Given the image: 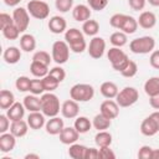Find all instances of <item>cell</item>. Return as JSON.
Masks as SVG:
<instances>
[{"label": "cell", "mask_w": 159, "mask_h": 159, "mask_svg": "<svg viewBox=\"0 0 159 159\" xmlns=\"http://www.w3.org/2000/svg\"><path fill=\"white\" fill-rule=\"evenodd\" d=\"M155 48V40L152 36H142L129 42V50L135 55L152 53Z\"/></svg>", "instance_id": "obj_3"}, {"label": "cell", "mask_w": 159, "mask_h": 159, "mask_svg": "<svg viewBox=\"0 0 159 159\" xmlns=\"http://www.w3.org/2000/svg\"><path fill=\"white\" fill-rule=\"evenodd\" d=\"M139 99V92L137 88L127 86L123 89H120L116 97V102L118 103L119 107H130L134 103H137V101Z\"/></svg>", "instance_id": "obj_6"}, {"label": "cell", "mask_w": 159, "mask_h": 159, "mask_svg": "<svg viewBox=\"0 0 159 159\" xmlns=\"http://www.w3.org/2000/svg\"><path fill=\"white\" fill-rule=\"evenodd\" d=\"M84 34L76 29H68L65 32V41L68 43L71 51H73L75 53H82L84 50H87V42L84 40Z\"/></svg>", "instance_id": "obj_1"}, {"label": "cell", "mask_w": 159, "mask_h": 159, "mask_svg": "<svg viewBox=\"0 0 159 159\" xmlns=\"http://www.w3.org/2000/svg\"><path fill=\"white\" fill-rule=\"evenodd\" d=\"M30 84H31V80L27 76H20L15 81V87H16V89L19 92H27V91H30Z\"/></svg>", "instance_id": "obj_38"}, {"label": "cell", "mask_w": 159, "mask_h": 159, "mask_svg": "<svg viewBox=\"0 0 159 159\" xmlns=\"http://www.w3.org/2000/svg\"><path fill=\"white\" fill-rule=\"evenodd\" d=\"M30 14L27 11V9L25 7H16L12 11V19L15 25L17 26V29L20 30V32H25L30 25Z\"/></svg>", "instance_id": "obj_9"}, {"label": "cell", "mask_w": 159, "mask_h": 159, "mask_svg": "<svg viewBox=\"0 0 159 159\" xmlns=\"http://www.w3.org/2000/svg\"><path fill=\"white\" fill-rule=\"evenodd\" d=\"M45 114L41 112H30L29 116H27V123H29V127L31 129H41L45 124H46V119H45Z\"/></svg>", "instance_id": "obj_19"}, {"label": "cell", "mask_w": 159, "mask_h": 159, "mask_svg": "<svg viewBox=\"0 0 159 159\" xmlns=\"http://www.w3.org/2000/svg\"><path fill=\"white\" fill-rule=\"evenodd\" d=\"M27 130H29V123L27 120H14L11 122V125H10V132L16 137V138H22L27 134Z\"/></svg>", "instance_id": "obj_24"}, {"label": "cell", "mask_w": 159, "mask_h": 159, "mask_svg": "<svg viewBox=\"0 0 159 159\" xmlns=\"http://www.w3.org/2000/svg\"><path fill=\"white\" fill-rule=\"evenodd\" d=\"M94 143L98 148L102 147H111L112 144V134L107 130H98V133L94 135Z\"/></svg>", "instance_id": "obj_32"}, {"label": "cell", "mask_w": 159, "mask_h": 159, "mask_svg": "<svg viewBox=\"0 0 159 159\" xmlns=\"http://www.w3.org/2000/svg\"><path fill=\"white\" fill-rule=\"evenodd\" d=\"M109 42H111L114 47H123V46L127 45V42H128L127 34H124L123 31H116V32H113V34L111 35Z\"/></svg>", "instance_id": "obj_36"}, {"label": "cell", "mask_w": 159, "mask_h": 159, "mask_svg": "<svg viewBox=\"0 0 159 159\" xmlns=\"http://www.w3.org/2000/svg\"><path fill=\"white\" fill-rule=\"evenodd\" d=\"M15 103V96L9 89H1L0 91V108L1 109H9Z\"/></svg>", "instance_id": "obj_31"}, {"label": "cell", "mask_w": 159, "mask_h": 159, "mask_svg": "<svg viewBox=\"0 0 159 159\" xmlns=\"http://www.w3.org/2000/svg\"><path fill=\"white\" fill-rule=\"evenodd\" d=\"M144 92L149 97L159 94V77L154 76V77L148 78L144 82Z\"/></svg>", "instance_id": "obj_30"}, {"label": "cell", "mask_w": 159, "mask_h": 159, "mask_svg": "<svg viewBox=\"0 0 159 159\" xmlns=\"http://www.w3.org/2000/svg\"><path fill=\"white\" fill-rule=\"evenodd\" d=\"M40 98H41V112L46 117H48V118L56 117L61 112L60 99L55 93L46 92V93L41 94Z\"/></svg>", "instance_id": "obj_2"}, {"label": "cell", "mask_w": 159, "mask_h": 159, "mask_svg": "<svg viewBox=\"0 0 159 159\" xmlns=\"http://www.w3.org/2000/svg\"><path fill=\"white\" fill-rule=\"evenodd\" d=\"M26 9L29 14L37 20H45L50 15V6L43 0H30Z\"/></svg>", "instance_id": "obj_7"}, {"label": "cell", "mask_w": 159, "mask_h": 159, "mask_svg": "<svg viewBox=\"0 0 159 159\" xmlns=\"http://www.w3.org/2000/svg\"><path fill=\"white\" fill-rule=\"evenodd\" d=\"M92 9L84 4H78L72 9V17L78 22H84L88 19H91V11Z\"/></svg>", "instance_id": "obj_15"}, {"label": "cell", "mask_w": 159, "mask_h": 159, "mask_svg": "<svg viewBox=\"0 0 159 159\" xmlns=\"http://www.w3.org/2000/svg\"><path fill=\"white\" fill-rule=\"evenodd\" d=\"M48 75H50V76H52L53 78H56L60 83L66 78V72H65V70L61 67V65L52 67V68L48 71Z\"/></svg>", "instance_id": "obj_44"}, {"label": "cell", "mask_w": 159, "mask_h": 159, "mask_svg": "<svg viewBox=\"0 0 159 159\" xmlns=\"http://www.w3.org/2000/svg\"><path fill=\"white\" fill-rule=\"evenodd\" d=\"M24 106L29 112H41V98L36 94H27L24 97Z\"/></svg>", "instance_id": "obj_25"}, {"label": "cell", "mask_w": 159, "mask_h": 159, "mask_svg": "<svg viewBox=\"0 0 159 159\" xmlns=\"http://www.w3.org/2000/svg\"><path fill=\"white\" fill-rule=\"evenodd\" d=\"M47 26H48V30L52 34H56V35H60L62 32H66V30H67V22L65 20V17H62L60 15L52 16L48 20Z\"/></svg>", "instance_id": "obj_13"}, {"label": "cell", "mask_w": 159, "mask_h": 159, "mask_svg": "<svg viewBox=\"0 0 159 159\" xmlns=\"http://www.w3.org/2000/svg\"><path fill=\"white\" fill-rule=\"evenodd\" d=\"M149 104H150L152 108L159 111V94H155V96L149 97Z\"/></svg>", "instance_id": "obj_53"}, {"label": "cell", "mask_w": 159, "mask_h": 159, "mask_svg": "<svg viewBox=\"0 0 159 159\" xmlns=\"http://www.w3.org/2000/svg\"><path fill=\"white\" fill-rule=\"evenodd\" d=\"M70 97L76 102H88L94 97V88L88 83H76L70 89Z\"/></svg>", "instance_id": "obj_5"}, {"label": "cell", "mask_w": 159, "mask_h": 159, "mask_svg": "<svg viewBox=\"0 0 159 159\" xmlns=\"http://www.w3.org/2000/svg\"><path fill=\"white\" fill-rule=\"evenodd\" d=\"M152 159H159V149H153Z\"/></svg>", "instance_id": "obj_57"}, {"label": "cell", "mask_w": 159, "mask_h": 159, "mask_svg": "<svg viewBox=\"0 0 159 159\" xmlns=\"http://www.w3.org/2000/svg\"><path fill=\"white\" fill-rule=\"evenodd\" d=\"M22 0H4V2L7 5V6H17Z\"/></svg>", "instance_id": "obj_55"}, {"label": "cell", "mask_w": 159, "mask_h": 159, "mask_svg": "<svg viewBox=\"0 0 159 159\" xmlns=\"http://www.w3.org/2000/svg\"><path fill=\"white\" fill-rule=\"evenodd\" d=\"M99 113H102L109 119H114L119 114V106L113 99H106L99 106Z\"/></svg>", "instance_id": "obj_11"}, {"label": "cell", "mask_w": 159, "mask_h": 159, "mask_svg": "<svg viewBox=\"0 0 159 159\" xmlns=\"http://www.w3.org/2000/svg\"><path fill=\"white\" fill-rule=\"evenodd\" d=\"M73 127L77 129V132L80 134H84V133L89 132V129L93 125H92V122L89 120V118H87L84 116H80V117H76L75 123H73Z\"/></svg>", "instance_id": "obj_29"}, {"label": "cell", "mask_w": 159, "mask_h": 159, "mask_svg": "<svg viewBox=\"0 0 159 159\" xmlns=\"http://www.w3.org/2000/svg\"><path fill=\"white\" fill-rule=\"evenodd\" d=\"M88 6L94 11H102L107 7L108 0H87Z\"/></svg>", "instance_id": "obj_45"}, {"label": "cell", "mask_w": 159, "mask_h": 159, "mask_svg": "<svg viewBox=\"0 0 159 159\" xmlns=\"http://www.w3.org/2000/svg\"><path fill=\"white\" fill-rule=\"evenodd\" d=\"M147 0H128V5L134 11H140L145 7Z\"/></svg>", "instance_id": "obj_49"}, {"label": "cell", "mask_w": 159, "mask_h": 159, "mask_svg": "<svg viewBox=\"0 0 159 159\" xmlns=\"http://www.w3.org/2000/svg\"><path fill=\"white\" fill-rule=\"evenodd\" d=\"M25 111H26V108H25L24 103L15 102L9 109H6V116L10 118L11 122H14V120H20V119L24 118Z\"/></svg>", "instance_id": "obj_21"}, {"label": "cell", "mask_w": 159, "mask_h": 159, "mask_svg": "<svg viewBox=\"0 0 159 159\" xmlns=\"http://www.w3.org/2000/svg\"><path fill=\"white\" fill-rule=\"evenodd\" d=\"M80 113V106L78 102H76L75 99H67L61 104V114L63 116V118L67 119H73L76 117H78Z\"/></svg>", "instance_id": "obj_12"}, {"label": "cell", "mask_w": 159, "mask_h": 159, "mask_svg": "<svg viewBox=\"0 0 159 159\" xmlns=\"http://www.w3.org/2000/svg\"><path fill=\"white\" fill-rule=\"evenodd\" d=\"M32 94H36V96H40V94H43L45 91V87H43V83H42V78H34L31 80V84H30V91Z\"/></svg>", "instance_id": "obj_39"}, {"label": "cell", "mask_w": 159, "mask_h": 159, "mask_svg": "<svg viewBox=\"0 0 159 159\" xmlns=\"http://www.w3.org/2000/svg\"><path fill=\"white\" fill-rule=\"evenodd\" d=\"M55 6L60 12H67L73 9V0H55Z\"/></svg>", "instance_id": "obj_43"}, {"label": "cell", "mask_w": 159, "mask_h": 159, "mask_svg": "<svg viewBox=\"0 0 159 159\" xmlns=\"http://www.w3.org/2000/svg\"><path fill=\"white\" fill-rule=\"evenodd\" d=\"M2 58H4V61H5L6 63H9V65H15V63H17V62L20 61V58H21V50H20L19 47H16V46H10V47H7V48L4 51Z\"/></svg>", "instance_id": "obj_23"}, {"label": "cell", "mask_w": 159, "mask_h": 159, "mask_svg": "<svg viewBox=\"0 0 159 159\" xmlns=\"http://www.w3.org/2000/svg\"><path fill=\"white\" fill-rule=\"evenodd\" d=\"M30 71H31V73L35 76V77H37V78H43L45 76H47L48 75V66H46V65H43V63H40V62H37V61H32L31 62V65H30Z\"/></svg>", "instance_id": "obj_33"}, {"label": "cell", "mask_w": 159, "mask_h": 159, "mask_svg": "<svg viewBox=\"0 0 159 159\" xmlns=\"http://www.w3.org/2000/svg\"><path fill=\"white\" fill-rule=\"evenodd\" d=\"M51 60H52V56H50V53L46 51H37L32 56V61H37V62L43 63L46 66H50Z\"/></svg>", "instance_id": "obj_41"}, {"label": "cell", "mask_w": 159, "mask_h": 159, "mask_svg": "<svg viewBox=\"0 0 159 159\" xmlns=\"http://www.w3.org/2000/svg\"><path fill=\"white\" fill-rule=\"evenodd\" d=\"M98 31H99V24L96 20L88 19L82 25V32L87 36H96L98 34Z\"/></svg>", "instance_id": "obj_34"}, {"label": "cell", "mask_w": 159, "mask_h": 159, "mask_svg": "<svg viewBox=\"0 0 159 159\" xmlns=\"http://www.w3.org/2000/svg\"><path fill=\"white\" fill-rule=\"evenodd\" d=\"M99 92L101 94L107 98V99H113L117 97L119 89H118V86L114 83V82H111V81H106L101 84L99 87Z\"/></svg>", "instance_id": "obj_22"}, {"label": "cell", "mask_w": 159, "mask_h": 159, "mask_svg": "<svg viewBox=\"0 0 159 159\" xmlns=\"http://www.w3.org/2000/svg\"><path fill=\"white\" fill-rule=\"evenodd\" d=\"M137 21H138V25L142 29L149 30V29H153L157 25V16L152 11H142L139 17L137 19Z\"/></svg>", "instance_id": "obj_17"}, {"label": "cell", "mask_w": 159, "mask_h": 159, "mask_svg": "<svg viewBox=\"0 0 159 159\" xmlns=\"http://www.w3.org/2000/svg\"><path fill=\"white\" fill-rule=\"evenodd\" d=\"M149 63H150V66H152L153 68L159 70V50H154V51L150 53Z\"/></svg>", "instance_id": "obj_51"}, {"label": "cell", "mask_w": 159, "mask_h": 159, "mask_svg": "<svg viewBox=\"0 0 159 159\" xmlns=\"http://www.w3.org/2000/svg\"><path fill=\"white\" fill-rule=\"evenodd\" d=\"M12 24H15L12 16H10V15L6 14V12H1V14H0V26H1V29L6 27V26H9V25H12Z\"/></svg>", "instance_id": "obj_50"}, {"label": "cell", "mask_w": 159, "mask_h": 159, "mask_svg": "<svg viewBox=\"0 0 159 159\" xmlns=\"http://www.w3.org/2000/svg\"><path fill=\"white\" fill-rule=\"evenodd\" d=\"M112 124V119L107 118L106 116H103L102 113H98L93 117L92 119V125L94 127V129L97 130H107Z\"/></svg>", "instance_id": "obj_28"}, {"label": "cell", "mask_w": 159, "mask_h": 159, "mask_svg": "<svg viewBox=\"0 0 159 159\" xmlns=\"http://www.w3.org/2000/svg\"><path fill=\"white\" fill-rule=\"evenodd\" d=\"M98 152H99V158H102V159H114L116 158L114 152L109 147H102L98 149Z\"/></svg>", "instance_id": "obj_47"}, {"label": "cell", "mask_w": 159, "mask_h": 159, "mask_svg": "<svg viewBox=\"0 0 159 159\" xmlns=\"http://www.w3.org/2000/svg\"><path fill=\"white\" fill-rule=\"evenodd\" d=\"M39 159L40 158V155L39 154H34V153H29V154H26L25 155V159Z\"/></svg>", "instance_id": "obj_56"}, {"label": "cell", "mask_w": 159, "mask_h": 159, "mask_svg": "<svg viewBox=\"0 0 159 159\" xmlns=\"http://www.w3.org/2000/svg\"><path fill=\"white\" fill-rule=\"evenodd\" d=\"M87 51L88 55L94 58V60H99L106 51V41L103 37L99 36H93V39L89 41V45L87 46Z\"/></svg>", "instance_id": "obj_10"}, {"label": "cell", "mask_w": 159, "mask_h": 159, "mask_svg": "<svg viewBox=\"0 0 159 159\" xmlns=\"http://www.w3.org/2000/svg\"><path fill=\"white\" fill-rule=\"evenodd\" d=\"M138 21L137 19H134L133 16L130 15H125L124 14V17L120 22V26H119V31H123L124 34L127 35H130V34H134L138 29Z\"/></svg>", "instance_id": "obj_20"}, {"label": "cell", "mask_w": 159, "mask_h": 159, "mask_svg": "<svg viewBox=\"0 0 159 159\" xmlns=\"http://www.w3.org/2000/svg\"><path fill=\"white\" fill-rule=\"evenodd\" d=\"M16 145V137L10 133H1L0 134V152L1 153H10L14 150Z\"/></svg>", "instance_id": "obj_16"}, {"label": "cell", "mask_w": 159, "mask_h": 159, "mask_svg": "<svg viewBox=\"0 0 159 159\" xmlns=\"http://www.w3.org/2000/svg\"><path fill=\"white\" fill-rule=\"evenodd\" d=\"M65 128V123H63V119H61L60 117H51L46 124H45V129L48 134L51 135H58L62 129Z\"/></svg>", "instance_id": "obj_18"}, {"label": "cell", "mask_w": 159, "mask_h": 159, "mask_svg": "<svg viewBox=\"0 0 159 159\" xmlns=\"http://www.w3.org/2000/svg\"><path fill=\"white\" fill-rule=\"evenodd\" d=\"M70 46L66 41H62V40H58V41H55L53 45H52V48H51V56H52V60L57 63V65H63L68 61L70 58Z\"/></svg>", "instance_id": "obj_8"}, {"label": "cell", "mask_w": 159, "mask_h": 159, "mask_svg": "<svg viewBox=\"0 0 159 159\" xmlns=\"http://www.w3.org/2000/svg\"><path fill=\"white\" fill-rule=\"evenodd\" d=\"M137 72H138V65H137L134 61L129 60V62H128L127 67L120 72V75H122L123 77L132 78V77H134V76L137 75Z\"/></svg>", "instance_id": "obj_42"}, {"label": "cell", "mask_w": 159, "mask_h": 159, "mask_svg": "<svg viewBox=\"0 0 159 159\" xmlns=\"http://www.w3.org/2000/svg\"><path fill=\"white\" fill-rule=\"evenodd\" d=\"M58 137H60V142L62 144L71 145L78 140L80 133L77 132V129L75 127H65L62 129V132L58 134Z\"/></svg>", "instance_id": "obj_14"}, {"label": "cell", "mask_w": 159, "mask_h": 159, "mask_svg": "<svg viewBox=\"0 0 159 159\" xmlns=\"http://www.w3.org/2000/svg\"><path fill=\"white\" fill-rule=\"evenodd\" d=\"M87 147L83 144H78V143H73L70 145L68 148V155L72 159H84V153H86Z\"/></svg>", "instance_id": "obj_35"}, {"label": "cell", "mask_w": 159, "mask_h": 159, "mask_svg": "<svg viewBox=\"0 0 159 159\" xmlns=\"http://www.w3.org/2000/svg\"><path fill=\"white\" fill-rule=\"evenodd\" d=\"M158 128L154 124V122L152 120V118L148 116L145 119H143V122L140 123V133L145 137H153L158 133Z\"/></svg>", "instance_id": "obj_27"}, {"label": "cell", "mask_w": 159, "mask_h": 159, "mask_svg": "<svg viewBox=\"0 0 159 159\" xmlns=\"http://www.w3.org/2000/svg\"><path fill=\"white\" fill-rule=\"evenodd\" d=\"M99 158V152L96 148H87L84 153V159H97Z\"/></svg>", "instance_id": "obj_52"}, {"label": "cell", "mask_w": 159, "mask_h": 159, "mask_svg": "<svg viewBox=\"0 0 159 159\" xmlns=\"http://www.w3.org/2000/svg\"><path fill=\"white\" fill-rule=\"evenodd\" d=\"M153 148L149 145H142L138 150V158L139 159H152Z\"/></svg>", "instance_id": "obj_46"}, {"label": "cell", "mask_w": 159, "mask_h": 159, "mask_svg": "<svg viewBox=\"0 0 159 159\" xmlns=\"http://www.w3.org/2000/svg\"><path fill=\"white\" fill-rule=\"evenodd\" d=\"M107 58L109 60L113 70L117 71V72H122L129 62L128 55L123 50H120V47H114V46L108 50Z\"/></svg>", "instance_id": "obj_4"}, {"label": "cell", "mask_w": 159, "mask_h": 159, "mask_svg": "<svg viewBox=\"0 0 159 159\" xmlns=\"http://www.w3.org/2000/svg\"><path fill=\"white\" fill-rule=\"evenodd\" d=\"M1 32H2V36L6 39V40H17L19 36H20V30L17 29V26L15 24L12 25H9L4 29H1Z\"/></svg>", "instance_id": "obj_37"}, {"label": "cell", "mask_w": 159, "mask_h": 159, "mask_svg": "<svg viewBox=\"0 0 159 159\" xmlns=\"http://www.w3.org/2000/svg\"><path fill=\"white\" fill-rule=\"evenodd\" d=\"M152 6H155V7H158L159 6V0H147Z\"/></svg>", "instance_id": "obj_58"}, {"label": "cell", "mask_w": 159, "mask_h": 159, "mask_svg": "<svg viewBox=\"0 0 159 159\" xmlns=\"http://www.w3.org/2000/svg\"><path fill=\"white\" fill-rule=\"evenodd\" d=\"M20 48L25 52H32L36 48V39L31 34H24L20 37Z\"/></svg>", "instance_id": "obj_26"}, {"label": "cell", "mask_w": 159, "mask_h": 159, "mask_svg": "<svg viewBox=\"0 0 159 159\" xmlns=\"http://www.w3.org/2000/svg\"><path fill=\"white\" fill-rule=\"evenodd\" d=\"M149 117L152 118V120L154 122V124L157 125V128H158V130H159V111H155V112L150 113Z\"/></svg>", "instance_id": "obj_54"}, {"label": "cell", "mask_w": 159, "mask_h": 159, "mask_svg": "<svg viewBox=\"0 0 159 159\" xmlns=\"http://www.w3.org/2000/svg\"><path fill=\"white\" fill-rule=\"evenodd\" d=\"M42 83H43V87H45L46 92H53L55 89H57V87L60 84V82L50 75H47L42 78Z\"/></svg>", "instance_id": "obj_40"}, {"label": "cell", "mask_w": 159, "mask_h": 159, "mask_svg": "<svg viewBox=\"0 0 159 159\" xmlns=\"http://www.w3.org/2000/svg\"><path fill=\"white\" fill-rule=\"evenodd\" d=\"M10 118L6 114H0V134L6 133L10 129Z\"/></svg>", "instance_id": "obj_48"}]
</instances>
